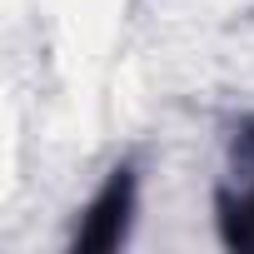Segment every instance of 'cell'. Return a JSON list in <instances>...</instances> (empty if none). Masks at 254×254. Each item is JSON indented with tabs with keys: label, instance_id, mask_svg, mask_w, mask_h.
I'll return each instance as SVG.
<instances>
[{
	"label": "cell",
	"instance_id": "6da1fadb",
	"mask_svg": "<svg viewBox=\"0 0 254 254\" xmlns=\"http://www.w3.org/2000/svg\"><path fill=\"white\" fill-rule=\"evenodd\" d=\"M130 214H135V170L120 165V170H110L100 194L85 204V214H80V224L70 234V249H85V254L115 249L125 234H130Z\"/></svg>",
	"mask_w": 254,
	"mask_h": 254
},
{
	"label": "cell",
	"instance_id": "7a4b0ae2",
	"mask_svg": "<svg viewBox=\"0 0 254 254\" xmlns=\"http://www.w3.org/2000/svg\"><path fill=\"white\" fill-rule=\"evenodd\" d=\"M234 165L249 175V185L219 190V234L229 249H254V120H244L234 130Z\"/></svg>",
	"mask_w": 254,
	"mask_h": 254
}]
</instances>
